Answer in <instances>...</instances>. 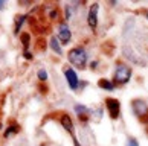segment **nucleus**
Wrapping results in <instances>:
<instances>
[{
    "label": "nucleus",
    "mask_w": 148,
    "mask_h": 146,
    "mask_svg": "<svg viewBox=\"0 0 148 146\" xmlns=\"http://www.w3.org/2000/svg\"><path fill=\"white\" fill-rule=\"evenodd\" d=\"M67 58H69V62L73 64L76 69H86V64H87V52L84 47H73L72 50L67 53Z\"/></svg>",
    "instance_id": "1"
},
{
    "label": "nucleus",
    "mask_w": 148,
    "mask_h": 146,
    "mask_svg": "<svg viewBox=\"0 0 148 146\" xmlns=\"http://www.w3.org/2000/svg\"><path fill=\"white\" fill-rule=\"evenodd\" d=\"M134 116L139 119L142 123H148V104L144 99H134L131 102Z\"/></svg>",
    "instance_id": "2"
},
{
    "label": "nucleus",
    "mask_w": 148,
    "mask_h": 146,
    "mask_svg": "<svg viewBox=\"0 0 148 146\" xmlns=\"http://www.w3.org/2000/svg\"><path fill=\"white\" fill-rule=\"evenodd\" d=\"M131 78V69L127 64H118L116 70H114V84H127Z\"/></svg>",
    "instance_id": "3"
},
{
    "label": "nucleus",
    "mask_w": 148,
    "mask_h": 146,
    "mask_svg": "<svg viewBox=\"0 0 148 146\" xmlns=\"http://www.w3.org/2000/svg\"><path fill=\"white\" fill-rule=\"evenodd\" d=\"M106 107H107V111H108V114H110V117L113 119V120L119 119V116H121V102L118 99L107 97L106 99Z\"/></svg>",
    "instance_id": "4"
},
{
    "label": "nucleus",
    "mask_w": 148,
    "mask_h": 146,
    "mask_svg": "<svg viewBox=\"0 0 148 146\" xmlns=\"http://www.w3.org/2000/svg\"><path fill=\"white\" fill-rule=\"evenodd\" d=\"M64 76H66V79H67V84H69V87L72 90H78L79 88L81 82H79V78H78V75H76L75 69L66 67L64 69Z\"/></svg>",
    "instance_id": "5"
},
{
    "label": "nucleus",
    "mask_w": 148,
    "mask_h": 146,
    "mask_svg": "<svg viewBox=\"0 0 148 146\" xmlns=\"http://www.w3.org/2000/svg\"><path fill=\"white\" fill-rule=\"evenodd\" d=\"M57 38H58V41L61 43L63 46L70 43V40H72V32H70L67 23H61L58 26V37Z\"/></svg>",
    "instance_id": "6"
},
{
    "label": "nucleus",
    "mask_w": 148,
    "mask_h": 146,
    "mask_svg": "<svg viewBox=\"0 0 148 146\" xmlns=\"http://www.w3.org/2000/svg\"><path fill=\"white\" fill-rule=\"evenodd\" d=\"M98 11H99V5H98V3L90 5L89 14H87V23H89L92 31H95L96 26H98Z\"/></svg>",
    "instance_id": "7"
},
{
    "label": "nucleus",
    "mask_w": 148,
    "mask_h": 146,
    "mask_svg": "<svg viewBox=\"0 0 148 146\" xmlns=\"http://www.w3.org/2000/svg\"><path fill=\"white\" fill-rule=\"evenodd\" d=\"M75 113H76V116H78V119L81 122H87L90 119V116H92L90 108H87L86 105H81V104L75 105Z\"/></svg>",
    "instance_id": "8"
},
{
    "label": "nucleus",
    "mask_w": 148,
    "mask_h": 146,
    "mask_svg": "<svg viewBox=\"0 0 148 146\" xmlns=\"http://www.w3.org/2000/svg\"><path fill=\"white\" fill-rule=\"evenodd\" d=\"M60 122H61V126L70 134V136H72V139H75V136H73V120H72V117H70L69 114H61V117H60Z\"/></svg>",
    "instance_id": "9"
},
{
    "label": "nucleus",
    "mask_w": 148,
    "mask_h": 146,
    "mask_svg": "<svg viewBox=\"0 0 148 146\" xmlns=\"http://www.w3.org/2000/svg\"><path fill=\"white\" fill-rule=\"evenodd\" d=\"M28 20V14H23V15H18L15 17V24H14V34H20V29L21 26L25 24V21Z\"/></svg>",
    "instance_id": "10"
},
{
    "label": "nucleus",
    "mask_w": 148,
    "mask_h": 146,
    "mask_svg": "<svg viewBox=\"0 0 148 146\" xmlns=\"http://www.w3.org/2000/svg\"><path fill=\"white\" fill-rule=\"evenodd\" d=\"M49 44H51V49L57 53V55H63L61 44H60V41H58L57 37H51V41H49Z\"/></svg>",
    "instance_id": "11"
},
{
    "label": "nucleus",
    "mask_w": 148,
    "mask_h": 146,
    "mask_svg": "<svg viewBox=\"0 0 148 146\" xmlns=\"http://www.w3.org/2000/svg\"><path fill=\"white\" fill-rule=\"evenodd\" d=\"M98 85H99L101 88H104V90H108V91L114 90V82H112L110 79H106V78H102V79L98 81Z\"/></svg>",
    "instance_id": "12"
},
{
    "label": "nucleus",
    "mask_w": 148,
    "mask_h": 146,
    "mask_svg": "<svg viewBox=\"0 0 148 146\" xmlns=\"http://www.w3.org/2000/svg\"><path fill=\"white\" fill-rule=\"evenodd\" d=\"M20 131V126L17 125V123H11V125L6 128V131H5V134H3V137H11L12 134H17Z\"/></svg>",
    "instance_id": "13"
},
{
    "label": "nucleus",
    "mask_w": 148,
    "mask_h": 146,
    "mask_svg": "<svg viewBox=\"0 0 148 146\" xmlns=\"http://www.w3.org/2000/svg\"><path fill=\"white\" fill-rule=\"evenodd\" d=\"M20 41H21V44H23V52L29 50L31 35H29V34H26V32H23V34H20Z\"/></svg>",
    "instance_id": "14"
},
{
    "label": "nucleus",
    "mask_w": 148,
    "mask_h": 146,
    "mask_svg": "<svg viewBox=\"0 0 148 146\" xmlns=\"http://www.w3.org/2000/svg\"><path fill=\"white\" fill-rule=\"evenodd\" d=\"M37 76H38V79L40 81H46L47 79V73H46V70H38V73H37Z\"/></svg>",
    "instance_id": "15"
},
{
    "label": "nucleus",
    "mask_w": 148,
    "mask_h": 146,
    "mask_svg": "<svg viewBox=\"0 0 148 146\" xmlns=\"http://www.w3.org/2000/svg\"><path fill=\"white\" fill-rule=\"evenodd\" d=\"M92 114H93V119H95V120H101L102 110H101V108H99V110H95V111H92Z\"/></svg>",
    "instance_id": "16"
},
{
    "label": "nucleus",
    "mask_w": 148,
    "mask_h": 146,
    "mask_svg": "<svg viewBox=\"0 0 148 146\" xmlns=\"http://www.w3.org/2000/svg\"><path fill=\"white\" fill-rule=\"evenodd\" d=\"M127 146H139V142L136 139H133V137H130L128 140H127Z\"/></svg>",
    "instance_id": "17"
},
{
    "label": "nucleus",
    "mask_w": 148,
    "mask_h": 146,
    "mask_svg": "<svg viewBox=\"0 0 148 146\" xmlns=\"http://www.w3.org/2000/svg\"><path fill=\"white\" fill-rule=\"evenodd\" d=\"M38 47H40L41 50H45V49H46V43H45V40H43V38L37 40V49H38Z\"/></svg>",
    "instance_id": "18"
},
{
    "label": "nucleus",
    "mask_w": 148,
    "mask_h": 146,
    "mask_svg": "<svg viewBox=\"0 0 148 146\" xmlns=\"http://www.w3.org/2000/svg\"><path fill=\"white\" fill-rule=\"evenodd\" d=\"M64 17H66V20H69L70 17H72V8H70V6H66V14H64Z\"/></svg>",
    "instance_id": "19"
},
{
    "label": "nucleus",
    "mask_w": 148,
    "mask_h": 146,
    "mask_svg": "<svg viewBox=\"0 0 148 146\" xmlns=\"http://www.w3.org/2000/svg\"><path fill=\"white\" fill-rule=\"evenodd\" d=\"M23 56H25L26 59H32V58H34V55H32V53H31L29 50H26V52H23Z\"/></svg>",
    "instance_id": "20"
},
{
    "label": "nucleus",
    "mask_w": 148,
    "mask_h": 146,
    "mask_svg": "<svg viewBox=\"0 0 148 146\" xmlns=\"http://www.w3.org/2000/svg\"><path fill=\"white\" fill-rule=\"evenodd\" d=\"M96 66H98V61H93L90 67H92V69H96Z\"/></svg>",
    "instance_id": "21"
},
{
    "label": "nucleus",
    "mask_w": 148,
    "mask_h": 146,
    "mask_svg": "<svg viewBox=\"0 0 148 146\" xmlns=\"http://www.w3.org/2000/svg\"><path fill=\"white\" fill-rule=\"evenodd\" d=\"M5 8V2H3V0H0V11H2Z\"/></svg>",
    "instance_id": "22"
},
{
    "label": "nucleus",
    "mask_w": 148,
    "mask_h": 146,
    "mask_svg": "<svg viewBox=\"0 0 148 146\" xmlns=\"http://www.w3.org/2000/svg\"><path fill=\"white\" fill-rule=\"evenodd\" d=\"M147 18H148V11H147Z\"/></svg>",
    "instance_id": "23"
}]
</instances>
